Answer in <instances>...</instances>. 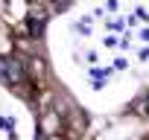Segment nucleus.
<instances>
[{"label":"nucleus","mask_w":149,"mask_h":140,"mask_svg":"<svg viewBox=\"0 0 149 140\" xmlns=\"http://www.w3.org/2000/svg\"><path fill=\"white\" fill-rule=\"evenodd\" d=\"M0 79L6 85H21L24 82V64L15 58H0Z\"/></svg>","instance_id":"nucleus-1"},{"label":"nucleus","mask_w":149,"mask_h":140,"mask_svg":"<svg viewBox=\"0 0 149 140\" xmlns=\"http://www.w3.org/2000/svg\"><path fill=\"white\" fill-rule=\"evenodd\" d=\"M29 32H32V35H41V32H44V21H35V18H32V21H29Z\"/></svg>","instance_id":"nucleus-2"}]
</instances>
